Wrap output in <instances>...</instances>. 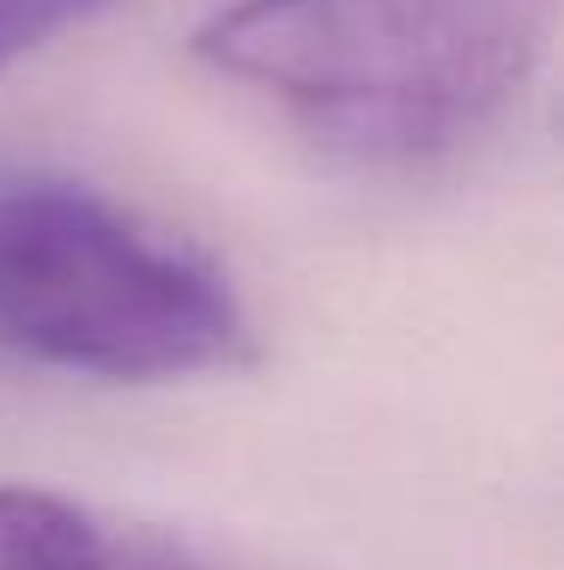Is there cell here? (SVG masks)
<instances>
[{
  "label": "cell",
  "instance_id": "1",
  "mask_svg": "<svg viewBox=\"0 0 564 570\" xmlns=\"http://www.w3.org/2000/svg\"><path fill=\"white\" fill-rule=\"evenodd\" d=\"M553 19L558 0H231L188 49L328 146L432 158L516 110Z\"/></svg>",
  "mask_w": 564,
  "mask_h": 570
},
{
  "label": "cell",
  "instance_id": "2",
  "mask_svg": "<svg viewBox=\"0 0 564 570\" xmlns=\"http://www.w3.org/2000/svg\"><path fill=\"white\" fill-rule=\"evenodd\" d=\"M255 328L237 292L182 243L146 230L98 188L0 183V364L177 383L237 371Z\"/></svg>",
  "mask_w": 564,
  "mask_h": 570
},
{
  "label": "cell",
  "instance_id": "3",
  "mask_svg": "<svg viewBox=\"0 0 564 570\" xmlns=\"http://www.w3.org/2000/svg\"><path fill=\"white\" fill-rule=\"evenodd\" d=\"M116 528L43 485H0V570H110Z\"/></svg>",
  "mask_w": 564,
  "mask_h": 570
},
{
  "label": "cell",
  "instance_id": "4",
  "mask_svg": "<svg viewBox=\"0 0 564 570\" xmlns=\"http://www.w3.org/2000/svg\"><path fill=\"white\" fill-rule=\"evenodd\" d=\"M98 7H110V0H0V67L43 49L49 37H61L67 24H79Z\"/></svg>",
  "mask_w": 564,
  "mask_h": 570
},
{
  "label": "cell",
  "instance_id": "5",
  "mask_svg": "<svg viewBox=\"0 0 564 570\" xmlns=\"http://www.w3.org/2000/svg\"><path fill=\"white\" fill-rule=\"evenodd\" d=\"M110 570H219V564H207L200 552H188L165 534H116Z\"/></svg>",
  "mask_w": 564,
  "mask_h": 570
}]
</instances>
